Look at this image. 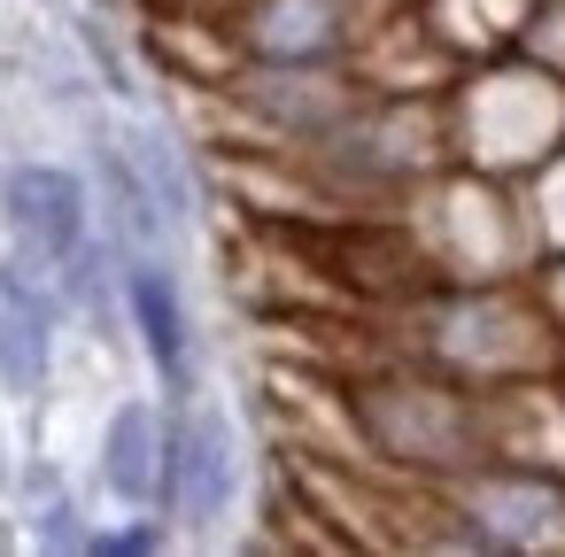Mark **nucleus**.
Instances as JSON below:
<instances>
[{
	"instance_id": "obj_1",
	"label": "nucleus",
	"mask_w": 565,
	"mask_h": 557,
	"mask_svg": "<svg viewBox=\"0 0 565 557\" xmlns=\"http://www.w3.org/2000/svg\"><path fill=\"white\" fill-rule=\"evenodd\" d=\"M0 210H9L17 240L32 256H71L86 240V186L55 163H17L9 186H0Z\"/></svg>"
},
{
	"instance_id": "obj_2",
	"label": "nucleus",
	"mask_w": 565,
	"mask_h": 557,
	"mask_svg": "<svg viewBox=\"0 0 565 557\" xmlns=\"http://www.w3.org/2000/svg\"><path fill=\"white\" fill-rule=\"evenodd\" d=\"M233 488H241L233 426H225V410H194V426H186L179 449H171V503H179L194 526H210V518H225Z\"/></svg>"
},
{
	"instance_id": "obj_3",
	"label": "nucleus",
	"mask_w": 565,
	"mask_h": 557,
	"mask_svg": "<svg viewBox=\"0 0 565 557\" xmlns=\"http://www.w3.org/2000/svg\"><path fill=\"white\" fill-rule=\"evenodd\" d=\"M102 480L125 495V503H156L171 495V433L148 403H125L109 418V441H102Z\"/></svg>"
},
{
	"instance_id": "obj_4",
	"label": "nucleus",
	"mask_w": 565,
	"mask_h": 557,
	"mask_svg": "<svg viewBox=\"0 0 565 557\" xmlns=\"http://www.w3.org/2000/svg\"><path fill=\"white\" fill-rule=\"evenodd\" d=\"M0 379L17 395L47 379V302L24 287V271H0Z\"/></svg>"
},
{
	"instance_id": "obj_5",
	"label": "nucleus",
	"mask_w": 565,
	"mask_h": 557,
	"mask_svg": "<svg viewBox=\"0 0 565 557\" xmlns=\"http://www.w3.org/2000/svg\"><path fill=\"white\" fill-rule=\"evenodd\" d=\"M125 294H132V318H140V341H148L156 372L186 379V310H179V287L163 279V264H132Z\"/></svg>"
},
{
	"instance_id": "obj_6",
	"label": "nucleus",
	"mask_w": 565,
	"mask_h": 557,
	"mask_svg": "<svg viewBox=\"0 0 565 557\" xmlns=\"http://www.w3.org/2000/svg\"><path fill=\"white\" fill-rule=\"evenodd\" d=\"M472 511H480V534L534 542L557 518V488H542V480H488V488H472Z\"/></svg>"
},
{
	"instance_id": "obj_7",
	"label": "nucleus",
	"mask_w": 565,
	"mask_h": 557,
	"mask_svg": "<svg viewBox=\"0 0 565 557\" xmlns=\"http://www.w3.org/2000/svg\"><path fill=\"white\" fill-rule=\"evenodd\" d=\"M256 40L287 63H310L341 40V0H271V9L256 17Z\"/></svg>"
},
{
	"instance_id": "obj_8",
	"label": "nucleus",
	"mask_w": 565,
	"mask_h": 557,
	"mask_svg": "<svg viewBox=\"0 0 565 557\" xmlns=\"http://www.w3.org/2000/svg\"><path fill=\"white\" fill-rule=\"evenodd\" d=\"M140 163H148V179H156L163 210H171V217H186V186H179V171H171V156H163V140H156V132H140Z\"/></svg>"
},
{
	"instance_id": "obj_9",
	"label": "nucleus",
	"mask_w": 565,
	"mask_h": 557,
	"mask_svg": "<svg viewBox=\"0 0 565 557\" xmlns=\"http://www.w3.org/2000/svg\"><path fill=\"white\" fill-rule=\"evenodd\" d=\"M94 549H109V557H125V549H156V534H148V526H132V534H102Z\"/></svg>"
}]
</instances>
